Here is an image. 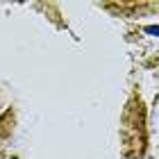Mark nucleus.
Masks as SVG:
<instances>
[{
    "label": "nucleus",
    "mask_w": 159,
    "mask_h": 159,
    "mask_svg": "<svg viewBox=\"0 0 159 159\" xmlns=\"http://www.w3.org/2000/svg\"><path fill=\"white\" fill-rule=\"evenodd\" d=\"M123 136H125V148L129 152V148H136L134 155L141 157L143 152V141H146V136H143V109H141V102H129L127 105V111H125V118H123Z\"/></svg>",
    "instance_id": "1"
}]
</instances>
